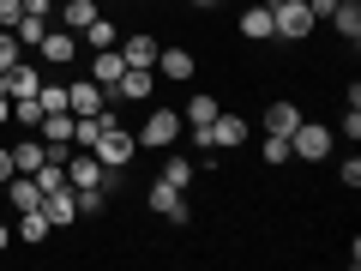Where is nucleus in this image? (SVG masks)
Listing matches in <instances>:
<instances>
[{"label":"nucleus","instance_id":"f257e3e1","mask_svg":"<svg viewBox=\"0 0 361 271\" xmlns=\"http://www.w3.org/2000/svg\"><path fill=\"white\" fill-rule=\"evenodd\" d=\"M319 18L307 13V0H277L271 6V42H307Z\"/></svg>","mask_w":361,"mask_h":271},{"label":"nucleus","instance_id":"f03ea898","mask_svg":"<svg viewBox=\"0 0 361 271\" xmlns=\"http://www.w3.org/2000/svg\"><path fill=\"white\" fill-rule=\"evenodd\" d=\"M180 133H187V127H180V109H151V115H145V127L133 133V139H139L145 151H175Z\"/></svg>","mask_w":361,"mask_h":271},{"label":"nucleus","instance_id":"7ed1b4c3","mask_svg":"<svg viewBox=\"0 0 361 271\" xmlns=\"http://www.w3.org/2000/svg\"><path fill=\"white\" fill-rule=\"evenodd\" d=\"M61 169H66V187H109V193L121 187V169H103V163H97V151L61 157Z\"/></svg>","mask_w":361,"mask_h":271},{"label":"nucleus","instance_id":"20e7f679","mask_svg":"<svg viewBox=\"0 0 361 271\" xmlns=\"http://www.w3.org/2000/svg\"><path fill=\"white\" fill-rule=\"evenodd\" d=\"M90 151H97V163H103V169H127L133 157H139V139H133V133L121 127V115H115V121L103 127V139L90 145Z\"/></svg>","mask_w":361,"mask_h":271},{"label":"nucleus","instance_id":"39448f33","mask_svg":"<svg viewBox=\"0 0 361 271\" xmlns=\"http://www.w3.org/2000/svg\"><path fill=\"white\" fill-rule=\"evenodd\" d=\"M331 145H337V133L319 127V121H301V127L289 133V151H295L301 163H325V157H331Z\"/></svg>","mask_w":361,"mask_h":271},{"label":"nucleus","instance_id":"423d86ee","mask_svg":"<svg viewBox=\"0 0 361 271\" xmlns=\"http://www.w3.org/2000/svg\"><path fill=\"white\" fill-rule=\"evenodd\" d=\"M217 97H211V90H199V97H187V103H180V127H187V133H193V145H199V151H205V127H211V121H217Z\"/></svg>","mask_w":361,"mask_h":271},{"label":"nucleus","instance_id":"0eeeda50","mask_svg":"<svg viewBox=\"0 0 361 271\" xmlns=\"http://www.w3.org/2000/svg\"><path fill=\"white\" fill-rule=\"evenodd\" d=\"M241 145H247V121L217 109V121L205 127V151H241Z\"/></svg>","mask_w":361,"mask_h":271},{"label":"nucleus","instance_id":"6e6552de","mask_svg":"<svg viewBox=\"0 0 361 271\" xmlns=\"http://www.w3.org/2000/svg\"><path fill=\"white\" fill-rule=\"evenodd\" d=\"M37 61H42V66H61V73H66V61H78V30L49 25V37L37 42Z\"/></svg>","mask_w":361,"mask_h":271},{"label":"nucleus","instance_id":"1a4fd4ad","mask_svg":"<svg viewBox=\"0 0 361 271\" xmlns=\"http://www.w3.org/2000/svg\"><path fill=\"white\" fill-rule=\"evenodd\" d=\"M151 211H157V217H169V223H187V217H193V205H187V193H180V187H169L163 175L151 181Z\"/></svg>","mask_w":361,"mask_h":271},{"label":"nucleus","instance_id":"9d476101","mask_svg":"<svg viewBox=\"0 0 361 271\" xmlns=\"http://www.w3.org/2000/svg\"><path fill=\"white\" fill-rule=\"evenodd\" d=\"M66 109L73 115H97V109H109V90L97 78H66Z\"/></svg>","mask_w":361,"mask_h":271},{"label":"nucleus","instance_id":"9b49d317","mask_svg":"<svg viewBox=\"0 0 361 271\" xmlns=\"http://www.w3.org/2000/svg\"><path fill=\"white\" fill-rule=\"evenodd\" d=\"M151 90H157V66H127L109 97H121V103H151Z\"/></svg>","mask_w":361,"mask_h":271},{"label":"nucleus","instance_id":"f8f14e48","mask_svg":"<svg viewBox=\"0 0 361 271\" xmlns=\"http://www.w3.org/2000/svg\"><path fill=\"white\" fill-rule=\"evenodd\" d=\"M42 217H49V229L78 223V199H73V187H54V193H42Z\"/></svg>","mask_w":361,"mask_h":271},{"label":"nucleus","instance_id":"ddd939ff","mask_svg":"<svg viewBox=\"0 0 361 271\" xmlns=\"http://www.w3.org/2000/svg\"><path fill=\"white\" fill-rule=\"evenodd\" d=\"M0 205H13V211L42 205V187H37V175H13L6 187H0Z\"/></svg>","mask_w":361,"mask_h":271},{"label":"nucleus","instance_id":"4468645a","mask_svg":"<svg viewBox=\"0 0 361 271\" xmlns=\"http://www.w3.org/2000/svg\"><path fill=\"white\" fill-rule=\"evenodd\" d=\"M37 127H42V145H49V151H66V145H73V109H49Z\"/></svg>","mask_w":361,"mask_h":271},{"label":"nucleus","instance_id":"2eb2a0df","mask_svg":"<svg viewBox=\"0 0 361 271\" xmlns=\"http://www.w3.org/2000/svg\"><path fill=\"white\" fill-rule=\"evenodd\" d=\"M121 73H127L121 49H97V61H90V78H97L103 90H115V85H121Z\"/></svg>","mask_w":361,"mask_h":271},{"label":"nucleus","instance_id":"dca6fc26","mask_svg":"<svg viewBox=\"0 0 361 271\" xmlns=\"http://www.w3.org/2000/svg\"><path fill=\"white\" fill-rule=\"evenodd\" d=\"M49 25H54L49 13H25V18H18V25H13V37H18V49H25V54H37V42L49 37Z\"/></svg>","mask_w":361,"mask_h":271},{"label":"nucleus","instance_id":"f3484780","mask_svg":"<svg viewBox=\"0 0 361 271\" xmlns=\"http://www.w3.org/2000/svg\"><path fill=\"white\" fill-rule=\"evenodd\" d=\"M42 163H49V145L42 139H18L13 145V175H37Z\"/></svg>","mask_w":361,"mask_h":271},{"label":"nucleus","instance_id":"a211bd4d","mask_svg":"<svg viewBox=\"0 0 361 271\" xmlns=\"http://www.w3.org/2000/svg\"><path fill=\"white\" fill-rule=\"evenodd\" d=\"M121 61L127 66H157V37L151 30H133V37L121 42Z\"/></svg>","mask_w":361,"mask_h":271},{"label":"nucleus","instance_id":"6ab92c4d","mask_svg":"<svg viewBox=\"0 0 361 271\" xmlns=\"http://www.w3.org/2000/svg\"><path fill=\"white\" fill-rule=\"evenodd\" d=\"M157 66H163V78H175V85H180V78H193V49H157Z\"/></svg>","mask_w":361,"mask_h":271},{"label":"nucleus","instance_id":"aec40b11","mask_svg":"<svg viewBox=\"0 0 361 271\" xmlns=\"http://www.w3.org/2000/svg\"><path fill=\"white\" fill-rule=\"evenodd\" d=\"M241 37H247V42H271V6L247 0V13H241Z\"/></svg>","mask_w":361,"mask_h":271},{"label":"nucleus","instance_id":"412c9836","mask_svg":"<svg viewBox=\"0 0 361 271\" xmlns=\"http://www.w3.org/2000/svg\"><path fill=\"white\" fill-rule=\"evenodd\" d=\"M78 49H115V18H103V13H97L85 30H78Z\"/></svg>","mask_w":361,"mask_h":271},{"label":"nucleus","instance_id":"4be33fe9","mask_svg":"<svg viewBox=\"0 0 361 271\" xmlns=\"http://www.w3.org/2000/svg\"><path fill=\"white\" fill-rule=\"evenodd\" d=\"M157 175H163L169 187H180V193H187V187H193V175H199V163H193V157H163V169H157Z\"/></svg>","mask_w":361,"mask_h":271},{"label":"nucleus","instance_id":"5701e85b","mask_svg":"<svg viewBox=\"0 0 361 271\" xmlns=\"http://www.w3.org/2000/svg\"><path fill=\"white\" fill-rule=\"evenodd\" d=\"M18 241H25V247H37V241H49V217H42V205H30V211H18Z\"/></svg>","mask_w":361,"mask_h":271},{"label":"nucleus","instance_id":"b1692460","mask_svg":"<svg viewBox=\"0 0 361 271\" xmlns=\"http://www.w3.org/2000/svg\"><path fill=\"white\" fill-rule=\"evenodd\" d=\"M295 127H301V109L295 103H271L265 109V133H283V139H289Z\"/></svg>","mask_w":361,"mask_h":271},{"label":"nucleus","instance_id":"393cba45","mask_svg":"<svg viewBox=\"0 0 361 271\" xmlns=\"http://www.w3.org/2000/svg\"><path fill=\"white\" fill-rule=\"evenodd\" d=\"M97 13H103L97 0H66V6H61V30H85Z\"/></svg>","mask_w":361,"mask_h":271},{"label":"nucleus","instance_id":"a878e982","mask_svg":"<svg viewBox=\"0 0 361 271\" xmlns=\"http://www.w3.org/2000/svg\"><path fill=\"white\" fill-rule=\"evenodd\" d=\"M73 199H78V217H103L109 211V187H73Z\"/></svg>","mask_w":361,"mask_h":271},{"label":"nucleus","instance_id":"bb28decb","mask_svg":"<svg viewBox=\"0 0 361 271\" xmlns=\"http://www.w3.org/2000/svg\"><path fill=\"white\" fill-rule=\"evenodd\" d=\"M259 157H265L271 169H283L295 151H289V139H283V133H265V139H259Z\"/></svg>","mask_w":361,"mask_h":271},{"label":"nucleus","instance_id":"cd10ccee","mask_svg":"<svg viewBox=\"0 0 361 271\" xmlns=\"http://www.w3.org/2000/svg\"><path fill=\"white\" fill-rule=\"evenodd\" d=\"M331 30H337L343 42H355V37H361V6H337V13H331Z\"/></svg>","mask_w":361,"mask_h":271},{"label":"nucleus","instance_id":"c85d7f7f","mask_svg":"<svg viewBox=\"0 0 361 271\" xmlns=\"http://www.w3.org/2000/svg\"><path fill=\"white\" fill-rule=\"evenodd\" d=\"M13 121H18V127H37V121H42V103H37V97H18V103H13Z\"/></svg>","mask_w":361,"mask_h":271},{"label":"nucleus","instance_id":"c756f323","mask_svg":"<svg viewBox=\"0 0 361 271\" xmlns=\"http://www.w3.org/2000/svg\"><path fill=\"white\" fill-rule=\"evenodd\" d=\"M13 61H25V49H18V37H13V30L0 25V73H6Z\"/></svg>","mask_w":361,"mask_h":271},{"label":"nucleus","instance_id":"7c9ffc66","mask_svg":"<svg viewBox=\"0 0 361 271\" xmlns=\"http://www.w3.org/2000/svg\"><path fill=\"white\" fill-rule=\"evenodd\" d=\"M337 181H343V187H361V157H343V163H337Z\"/></svg>","mask_w":361,"mask_h":271},{"label":"nucleus","instance_id":"2f4dec72","mask_svg":"<svg viewBox=\"0 0 361 271\" xmlns=\"http://www.w3.org/2000/svg\"><path fill=\"white\" fill-rule=\"evenodd\" d=\"M18 18H25V0H0V25L13 30V25H18Z\"/></svg>","mask_w":361,"mask_h":271},{"label":"nucleus","instance_id":"473e14b6","mask_svg":"<svg viewBox=\"0 0 361 271\" xmlns=\"http://www.w3.org/2000/svg\"><path fill=\"white\" fill-rule=\"evenodd\" d=\"M337 133H349V139H361V109H343V121H337Z\"/></svg>","mask_w":361,"mask_h":271},{"label":"nucleus","instance_id":"72a5a7b5","mask_svg":"<svg viewBox=\"0 0 361 271\" xmlns=\"http://www.w3.org/2000/svg\"><path fill=\"white\" fill-rule=\"evenodd\" d=\"M6 181H13V151L0 145V187H6Z\"/></svg>","mask_w":361,"mask_h":271},{"label":"nucleus","instance_id":"f704fd0d","mask_svg":"<svg viewBox=\"0 0 361 271\" xmlns=\"http://www.w3.org/2000/svg\"><path fill=\"white\" fill-rule=\"evenodd\" d=\"M6 121H13V97H6V90H0V127H6Z\"/></svg>","mask_w":361,"mask_h":271},{"label":"nucleus","instance_id":"c9c22d12","mask_svg":"<svg viewBox=\"0 0 361 271\" xmlns=\"http://www.w3.org/2000/svg\"><path fill=\"white\" fill-rule=\"evenodd\" d=\"M6 247H13V223H0V253H6Z\"/></svg>","mask_w":361,"mask_h":271},{"label":"nucleus","instance_id":"e433bc0d","mask_svg":"<svg viewBox=\"0 0 361 271\" xmlns=\"http://www.w3.org/2000/svg\"><path fill=\"white\" fill-rule=\"evenodd\" d=\"M259 6H277V0H259Z\"/></svg>","mask_w":361,"mask_h":271}]
</instances>
